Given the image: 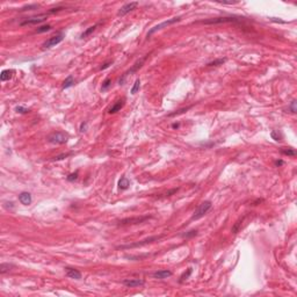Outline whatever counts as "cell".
Returning <instances> with one entry per match:
<instances>
[{
    "mask_svg": "<svg viewBox=\"0 0 297 297\" xmlns=\"http://www.w3.org/2000/svg\"><path fill=\"white\" fill-rule=\"evenodd\" d=\"M64 9V7H55V8H50L48 12H47V14H53V13H58V12H61V11H63Z\"/></svg>",
    "mask_w": 297,
    "mask_h": 297,
    "instance_id": "38",
    "label": "cell"
},
{
    "mask_svg": "<svg viewBox=\"0 0 297 297\" xmlns=\"http://www.w3.org/2000/svg\"><path fill=\"white\" fill-rule=\"evenodd\" d=\"M226 62L225 58H218V59H215L212 62H209L207 64V66H218V65H223L224 63Z\"/></svg>",
    "mask_w": 297,
    "mask_h": 297,
    "instance_id": "26",
    "label": "cell"
},
{
    "mask_svg": "<svg viewBox=\"0 0 297 297\" xmlns=\"http://www.w3.org/2000/svg\"><path fill=\"white\" fill-rule=\"evenodd\" d=\"M124 105H126V98L120 99V100H117L113 106L110 107L108 113H109V114H115V113H117V111H120V110L122 109L123 107H124Z\"/></svg>",
    "mask_w": 297,
    "mask_h": 297,
    "instance_id": "12",
    "label": "cell"
},
{
    "mask_svg": "<svg viewBox=\"0 0 297 297\" xmlns=\"http://www.w3.org/2000/svg\"><path fill=\"white\" fill-rule=\"evenodd\" d=\"M87 126H88V122H87V121L82 122L80 123V126H79V131H80V132H85V131L87 130Z\"/></svg>",
    "mask_w": 297,
    "mask_h": 297,
    "instance_id": "37",
    "label": "cell"
},
{
    "mask_svg": "<svg viewBox=\"0 0 297 297\" xmlns=\"http://www.w3.org/2000/svg\"><path fill=\"white\" fill-rule=\"evenodd\" d=\"M14 73H15V71L14 70H4L1 73H0V80L4 82H8V80H11L13 78V76H14Z\"/></svg>",
    "mask_w": 297,
    "mask_h": 297,
    "instance_id": "16",
    "label": "cell"
},
{
    "mask_svg": "<svg viewBox=\"0 0 297 297\" xmlns=\"http://www.w3.org/2000/svg\"><path fill=\"white\" fill-rule=\"evenodd\" d=\"M191 106L186 107V108H181V109L175 110V111H173V113H170V114L167 115V116H168V117H174V116H178V115H181V114H183V113L188 111V110L191 109Z\"/></svg>",
    "mask_w": 297,
    "mask_h": 297,
    "instance_id": "24",
    "label": "cell"
},
{
    "mask_svg": "<svg viewBox=\"0 0 297 297\" xmlns=\"http://www.w3.org/2000/svg\"><path fill=\"white\" fill-rule=\"evenodd\" d=\"M137 6H138V2H137V1H132V2H128V4L123 5L122 7L118 9L117 15L118 17H124L128 13L132 12Z\"/></svg>",
    "mask_w": 297,
    "mask_h": 297,
    "instance_id": "10",
    "label": "cell"
},
{
    "mask_svg": "<svg viewBox=\"0 0 297 297\" xmlns=\"http://www.w3.org/2000/svg\"><path fill=\"white\" fill-rule=\"evenodd\" d=\"M147 58H149V55H145V56H144V57H143V58H141L139 61L136 62V63H135L134 65L131 66V69H129V70H128V71H126V72H124V73H123L122 77H121V78H120V79H118V85H120V86H121V85H124V82H126V78L129 77V76H131V74H134L135 72H137V71H138V70L141 69V67H142V66H143V64H144V62L146 61Z\"/></svg>",
    "mask_w": 297,
    "mask_h": 297,
    "instance_id": "2",
    "label": "cell"
},
{
    "mask_svg": "<svg viewBox=\"0 0 297 297\" xmlns=\"http://www.w3.org/2000/svg\"><path fill=\"white\" fill-rule=\"evenodd\" d=\"M244 17H212V19H208V20L199 21L196 23H203V25H218V23H229V22H238V21H243Z\"/></svg>",
    "mask_w": 297,
    "mask_h": 297,
    "instance_id": "1",
    "label": "cell"
},
{
    "mask_svg": "<svg viewBox=\"0 0 297 297\" xmlns=\"http://www.w3.org/2000/svg\"><path fill=\"white\" fill-rule=\"evenodd\" d=\"M48 142L50 144H53V145H62V144H65L69 141V135L65 134V132H62V131H57V132H52L50 134L48 137Z\"/></svg>",
    "mask_w": 297,
    "mask_h": 297,
    "instance_id": "4",
    "label": "cell"
},
{
    "mask_svg": "<svg viewBox=\"0 0 297 297\" xmlns=\"http://www.w3.org/2000/svg\"><path fill=\"white\" fill-rule=\"evenodd\" d=\"M173 275V273L168 269H160V270H157L152 274V276L155 279H158V280H165L167 277H171Z\"/></svg>",
    "mask_w": 297,
    "mask_h": 297,
    "instance_id": "13",
    "label": "cell"
},
{
    "mask_svg": "<svg viewBox=\"0 0 297 297\" xmlns=\"http://www.w3.org/2000/svg\"><path fill=\"white\" fill-rule=\"evenodd\" d=\"M64 269H65L67 277H70V279H73V280H80L82 279V273L78 269L72 268V267H65Z\"/></svg>",
    "mask_w": 297,
    "mask_h": 297,
    "instance_id": "14",
    "label": "cell"
},
{
    "mask_svg": "<svg viewBox=\"0 0 297 297\" xmlns=\"http://www.w3.org/2000/svg\"><path fill=\"white\" fill-rule=\"evenodd\" d=\"M179 126H180L179 123H173V124H172V128H173V129H178Z\"/></svg>",
    "mask_w": 297,
    "mask_h": 297,
    "instance_id": "41",
    "label": "cell"
},
{
    "mask_svg": "<svg viewBox=\"0 0 297 297\" xmlns=\"http://www.w3.org/2000/svg\"><path fill=\"white\" fill-rule=\"evenodd\" d=\"M15 110H17V113H19V114H27V113L30 111L29 108L23 107V106H17V108H15Z\"/></svg>",
    "mask_w": 297,
    "mask_h": 297,
    "instance_id": "32",
    "label": "cell"
},
{
    "mask_svg": "<svg viewBox=\"0 0 297 297\" xmlns=\"http://www.w3.org/2000/svg\"><path fill=\"white\" fill-rule=\"evenodd\" d=\"M152 218L151 216H142V217H131V218H124V220H120L117 223L118 226H123V225H130V224H141L144 223L145 220Z\"/></svg>",
    "mask_w": 297,
    "mask_h": 297,
    "instance_id": "9",
    "label": "cell"
},
{
    "mask_svg": "<svg viewBox=\"0 0 297 297\" xmlns=\"http://www.w3.org/2000/svg\"><path fill=\"white\" fill-rule=\"evenodd\" d=\"M191 273H193V269H191V268H187V272H185V273L182 274V275L180 276V280H179L180 283H182V282H183L185 280H187L188 277H189V276L191 275Z\"/></svg>",
    "mask_w": 297,
    "mask_h": 297,
    "instance_id": "29",
    "label": "cell"
},
{
    "mask_svg": "<svg viewBox=\"0 0 297 297\" xmlns=\"http://www.w3.org/2000/svg\"><path fill=\"white\" fill-rule=\"evenodd\" d=\"M40 7V5L37 4H34V5H27V6H25V7H22V8L20 9L21 12H23V11H30V9H36Z\"/></svg>",
    "mask_w": 297,
    "mask_h": 297,
    "instance_id": "35",
    "label": "cell"
},
{
    "mask_svg": "<svg viewBox=\"0 0 297 297\" xmlns=\"http://www.w3.org/2000/svg\"><path fill=\"white\" fill-rule=\"evenodd\" d=\"M161 238H163V235H161V236H152V237H149V238H145V239L141 240V241L134 243V244L118 246V248H121V250H129V248L142 247V246H145V245H147V244H151V243H153V241H158V240L161 239Z\"/></svg>",
    "mask_w": 297,
    "mask_h": 297,
    "instance_id": "6",
    "label": "cell"
},
{
    "mask_svg": "<svg viewBox=\"0 0 297 297\" xmlns=\"http://www.w3.org/2000/svg\"><path fill=\"white\" fill-rule=\"evenodd\" d=\"M110 86H111V79H110V78H106V79L103 80V82H102L101 92H106V91H108L110 88Z\"/></svg>",
    "mask_w": 297,
    "mask_h": 297,
    "instance_id": "25",
    "label": "cell"
},
{
    "mask_svg": "<svg viewBox=\"0 0 297 297\" xmlns=\"http://www.w3.org/2000/svg\"><path fill=\"white\" fill-rule=\"evenodd\" d=\"M113 63H114V61H108V62H105L103 64H102L101 66H100V71H103V70L108 69V67H110V65H113Z\"/></svg>",
    "mask_w": 297,
    "mask_h": 297,
    "instance_id": "36",
    "label": "cell"
},
{
    "mask_svg": "<svg viewBox=\"0 0 297 297\" xmlns=\"http://www.w3.org/2000/svg\"><path fill=\"white\" fill-rule=\"evenodd\" d=\"M64 37H65V34L63 33V32H61V33L56 34L55 36H51L50 38H48L47 41L43 43V48L44 49H49V48H52V47H56L57 44H59L63 40H64Z\"/></svg>",
    "mask_w": 297,
    "mask_h": 297,
    "instance_id": "8",
    "label": "cell"
},
{
    "mask_svg": "<svg viewBox=\"0 0 297 297\" xmlns=\"http://www.w3.org/2000/svg\"><path fill=\"white\" fill-rule=\"evenodd\" d=\"M51 29H52L51 25H44V26H41V27H38V28L36 29V33H37V34L47 33V32H50Z\"/></svg>",
    "mask_w": 297,
    "mask_h": 297,
    "instance_id": "27",
    "label": "cell"
},
{
    "mask_svg": "<svg viewBox=\"0 0 297 297\" xmlns=\"http://www.w3.org/2000/svg\"><path fill=\"white\" fill-rule=\"evenodd\" d=\"M129 186H130V181L126 179V176H122L118 181V189L120 191H126L129 188Z\"/></svg>",
    "mask_w": 297,
    "mask_h": 297,
    "instance_id": "18",
    "label": "cell"
},
{
    "mask_svg": "<svg viewBox=\"0 0 297 297\" xmlns=\"http://www.w3.org/2000/svg\"><path fill=\"white\" fill-rule=\"evenodd\" d=\"M199 235V231L197 230H189V231L187 232H183V233H181L180 235V237L181 238H183V239H191V238H194V237H196Z\"/></svg>",
    "mask_w": 297,
    "mask_h": 297,
    "instance_id": "21",
    "label": "cell"
},
{
    "mask_svg": "<svg viewBox=\"0 0 297 297\" xmlns=\"http://www.w3.org/2000/svg\"><path fill=\"white\" fill-rule=\"evenodd\" d=\"M19 201H20L21 204H23V205H29V204L33 202L32 194L28 193V191H22V193L19 194Z\"/></svg>",
    "mask_w": 297,
    "mask_h": 297,
    "instance_id": "15",
    "label": "cell"
},
{
    "mask_svg": "<svg viewBox=\"0 0 297 297\" xmlns=\"http://www.w3.org/2000/svg\"><path fill=\"white\" fill-rule=\"evenodd\" d=\"M283 164H285L283 160H276V161H275V165H276V166H282Z\"/></svg>",
    "mask_w": 297,
    "mask_h": 297,
    "instance_id": "40",
    "label": "cell"
},
{
    "mask_svg": "<svg viewBox=\"0 0 297 297\" xmlns=\"http://www.w3.org/2000/svg\"><path fill=\"white\" fill-rule=\"evenodd\" d=\"M122 283L126 288H136V287H142L145 285V281L142 279H124Z\"/></svg>",
    "mask_w": 297,
    "mask_h": 297,
    "instance_id": "11",
    "label": "cell"
},
{
    "mask_svg": "<svg viewBox=\"0 0 297 297\" xmlns=\"http://www.w3.org/2000/svg\"><path fill=\"white\" fill-rule=\"evenodd\" d=\"M280 151L281 153H283L285 156H290V157H295L296 156V150L291 149V147H282Z\"/></svg>",
    "mask_w": 297,
    "mask_h": 297,
    "instance_id": "23",
    "label": "cell"
},
{
    "mask_svg": "<svg viewBox=\"0 0 297 297\" xmlns=\"http://www.w3.org/2000/svg\"><path fill=\"white\" fill-rule=\"evenodd\" d=\"M270 136H272V138L274 139V141H281L282 139V134H281L279 130H273L272 134H270Z\"/></svg>",
    "mask_w": 297,
    "mask_h": 297,
    "instance_id": "30",
    "label": "cell"
},
{
    "mask_svg": "<svg viewBox=\"0 0 297 297\" xmlns=\"http://www.w3.org/2000/svg\"><path fill=\"white\" fill-rule=\"evenodd\" d=\"M178 191H179V188H173V189H171V191H167L166 194H165V196H166V197H168V196H172L173 194H175V193H176Z\"/></svg>",
    "mask_w": 297,
    "mask_h": 297,
    "instance_id": "39",
    "label": "cell"
},
{
    "mask_svg": "<svg viewBox=\"0 0 297 297\" xmlns=\"http://www.w3.org/2000/svg\"><path fill=\"white\" fill-rule=\"evenodd\" d=\"M212 208V202L211 201H203L202 203L200 204L199 207L195 209V211L193 212L191 215V220H197L200 218H202L204 215H207L208 211Z\"/></svg>",
    "mask_w": 297,
    "mask_h": 297,
    "instance_id": "3",
    "label": "cell"
},
{
    "mask_svg": "<svg viewBox=\"0 0 297 297\" xmlns=\"http://www.w3.org/2000/svg\"><path fill=\"white\" fill-rule=\"evenodd\" d=\"M288 111L293 113V114H295V113L297 111V108H296V100H293V101L290 102V105L288 106Z\"/></svg>",
    "mask_w": 297,
    "mask_h": 297,
    "instance_id": "33",
    "label": "cell"
},
{
    "mask_svg": "<svg viewBox=\"0 0 297 297\" xmlns=\"http://www.w3.org/2000/svg\"><path fill=\"white\" fill-rule=\"evenodd\" d=\"M48 17V14L44 13V14H38V15H35V17H27L26 20L21 21L20 26L21 27H25V26H30V25H38V23H42L44 22Z\"/></svg>",
    "mask_w": 297,
    "mask_h": 297,
    "instance_id": "7",
    "label": "cell"
},
{
    "mask_svg": "<svg viewBox=\"0 0 297 297\" xmlns=\"http://www.w3.org/2000/svg\"><path fill=\"white\" fill-rule=\"evenodd\" d=\"M98 26H99V23H95V25H93V26H91V27H88V28L86 29L85 32L80 35V38L82 40H84V38H86V37H88L91 35V34H93L95 30H97V28H98Z\"/></svg>",
    "mask_w": 297,
    "mask_h": 297,
    "instance_id": "19",
    "label": "cell"
},
{
    "mask_svg": "<svg viewBox=\"0 0 297 297\" xmlns=\"http://www.w3.org/2000/svg\"><path fill=\"white\" fill-rule=\"evenodd\" d=\"M72 155L71 152L70 153H62V155H59V156H56L55 158L52 159L53 161H58V160H63V159H65V158H67V157H70V156Z\"/></svg>",
    "mask_w": 297,
    "mask_h": 297,
    "instance_id": "34",
    "label": "cell"
},
{
    "mask_svg": "<svg viewBox=\"0 0 297 297\" xmlns=\"http://www.w3.org/2000/svg\"><path fill=\"white\" fill-rule=\"evenodd\" d=\"M181 19H182V17H172V19H168V20L164 21V22H161V23H159V25L155 26V27H152V28H151L150 30L147 32V34H146L147 38H149V37L152 36V35H153V34H155V33H157V32H159V30H161V29L166 28V27H168V26L174 25V23H176V22H180V21H181Z\"/></svg>",
    "mask_w": 297,
    "mask_h": 297,
    "instance_id": "5",
    "label": "cell"
},
{
    "mask_svg": "<svg viewBox=\"0 0 297 297\" xmlns=\"http://www.w3.org/2000/svg\"><path fill=\"white\" fill-rule=\"evenodd\" d=\"M244 218H245V217H241V218H239V220H238L236 223H235V225H233V226H232V229H231L232 233H235V235H236V233H238V232L241 230V223L244 222Z\"/></svg>",
    "mask_w": 297,
    "mask_h": 297,
    "instance_id": "22",
    "label": "cell"
},
{
    "mask_svg": "<svg viewBox=\"0 0 297 297\" xmlns=\"http://www.w3.org/2000/svg\"><path fill=\"white\" fill-rule=\"evenodd\" d=\"M139 87H141V79H136L134 82V86H132V88H131L130 93L131 94H136L137 92L139 91Z\"/></svg>",
    "mask_w": 297,
    "mask_h": 297,
    "instance_id": "28",
    "label": "cell"
},
{
    "mask_svg": "<svg viewBox=\"0 0 297 297\" xmlns=\"http://www.w3.org/2000/svg\"><path fill=\"white\" fill-rule=\"evenodd\" d=\"M78 176H79V173L77 172H74V173H71V174H69L67 176H66V180L69 181V182H73V181H76V180L78 179Z\"/></svg>",
    "mask_w": 297,
    "mask_h": 297,
    "instance_id": "31",
    "label": "cell"
},
{
    "mask_svg": "<svg viewBox=\"0 0 297 297\" xmlns=\"http://www.w3.org/2000/svg\"><path fill=\"white\" fill-rule=\"evenodd\" d=\"M74 82H76V80H74L73 76H67V78H66L65 80L63 82V84H62V88L63 90H66V88H70V87H72V86H74Z\"/></svg>",
    "mask_w": 297,
    "mask_h": 297,
    "instance_id": "17",
    "label": "cell"
},
{
    "mask_svg": "<svg viewBox=\"0 0 297 297\" xmlns=\"http://www.w3.org/2000/svg\"><path fill=\"white\" fill-rule=\"evenodd\" d=\"M13 268H14V265L2 262V264L0 265V274H1V275H4V274H6V273L11 272Z\"/></svg>",
    "mask_w": 297,
    "mask_h": 297,
    "instance_id": "20",
    "label": "cell"
}]
</instances>
